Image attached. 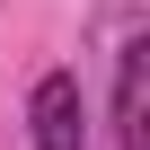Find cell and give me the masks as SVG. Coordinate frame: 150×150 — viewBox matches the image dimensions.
I'll list each match as a JSON object with an SVG mask.
<instances>
[{
	"mask_svg": "<svg viewBox=\"0 0 150 150\" xmlns=\"http://www.w3.org/2000/svg\"><path fill=\"white\" fill-rule=\"evenodd\" d=\"M141 97H150V44L132 35L115 53V141L124 150H150V124H141Z\"/></svg>",
	"mask_w": 150,
	"mask_h": 150,
	"instance_id": "cell-2",
	"label": "cell"
},
{
	"mask_svg": "<svg viewBox=\"0 0 150 150\" xmlns=\"http://www.w3.org/2000/svg\"><path fill=\"white\" fill-rule=\"evenodd\" d=\"M27 141L35 150H80L88 141V106H80V80L71 71H44L35 97H27Z\"/></svg>",
	"mask_w": 150,
	"mask_h": 150,
	"instance_id": "cell-1",
	"label": "cell"
}]
</instances>
